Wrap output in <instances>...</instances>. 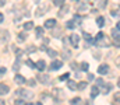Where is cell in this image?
<instances>
[{
  "label": "cell",
  "mask_w": 120,
  "mask_h": 105,
  "mask_svg": "<svg viewBox=\"0 0 120 105\" xmlns=\"http://www.w3.org/2000/svg\"><path fill=\"white\" fill-rule=\"evenodd\" d=\"M15 95L20 97V98H24V100H31V98L34 97V94L31 93L30 90H24V88L17 90V91H15Z\"/></svg>",
  "instance_id": "6da1fadb"
},
{
  "label": "cell",
  "mask_w": 120,
  "mask_h": 105,
  "mask_svg": "<svg viewBox=\"0 0 120 105\" xmlns=\"http://www.w3.org/2000/svg\"><path fill=\"white\" fill-rule=\"evenodd\" d=\"M94 43H95L96 46H99V48H108V46L110 45L109 39H106L105 36H103V38H101V39H98V41H95Z\"/></svg>",
  "instance_id": "7a4b0ae2"
},
{
  "label": "cell",
  "mask_w": 120,
  "mask_h": 105,
  "mask_svg": "<svg viewBox=\"0 0 120 105\" xmlns=\"http://www.w3.org/2000/svg\"><path fill=\"white\" fill-rule=\"evenodd\" d=\"M52 95L55 97V100H56V101H60V100H63V98H64V93H63V90H59V88H53Z\"/></svg>",
  "instance_id": "3957f363"
},
{
  "label": "cell",
  "mask_w": 120,
  "mask_h": 105,
  "mask_svg": "<svg viewBox=\"0 0 120 105\" xmlns=\"http://www.w3.org/2000/svg\"><path fill=\"white\" fill-rule=\"evenodd\" d=\"M36 80H38V81H41L42 84H49V83H50L49 76H48V74H42V73H39V74L36 76Z\"/></svg>",
  "instance_id": "277c9868"
},
{
  "label": "cell",
  "mask_w": 120,
  "mask_h": 105,
  "mask_svg": "<svg viewBox=\"0 0 120 105\" xmlns=\"http://www.w3.org/2000/svg\"><path fill=\"white\" fill-rule=\"evenodd\" d=\"M10 39V34H8V31L7 30H0V42H7Z\"/></svg>",
  "instance_id": "5b68a950"
},
{
  "label": "cell",
  "mask_w": 120,
  "mask_h": 105,
  "mask_svg": "<svg viewBox=\"0 0 120 105\" xmlns=\"http://www.w3.org/2000/svg\"><path fill=\"white\" fill-rule=\"evenodd\" d=\"M48 10H49V6H48V4H41L39 8L36 10V16H38V17H39V16H43Z\"/></svg>",
  "instance_id": "8992f818"
},
{
  "label": "cell",
  "mask_w": 120,
  "mask_h": 105,
  "mask_svg": "<svg viewBox=\"0 0 120 105\" xmlns=\"http://www.w3.org/2000/svg\"><path fill=\"white\" fill-rule=\"evenodd\" d=\"M56 27V20L55 18H52V20H46V23H45V28H48V30H53Z\"/></svg>",
  "instance_id": "52a82bcc"
},
{
  "label": "cell",
  "mask_w": 120,
  "mask_h": 105,
  "mask_svg": "<svg viewBox=\"0 0 120 105\" xmlns=\"http://www.w3.org/2000/svg\"><path fill=\"white\" fill-rule=\"evenodd\" d=\"M109 71V66H108V63H102L99 67H98V73L99 74H106Z\"/></svg>",
  "instance_id": "ba28073f"
},
{
  "label": "cell",
  "mask_w": 120,
  "mask_h": 105,
  "mask_svg": "<svg viewBox=\"0 0 120 105\" xmlns=\"http://www.w3.org/2000/svg\"><path fill=\"white\" fill-rule=\"evenodd\" d=\"M68 39L71 41V45H73L74 48H77V46H78V41H80V36H78L77 34H73L71 36H70V38H68Z\"/></svg>",
  "instance_id": "9c48e42d"
},
{
  "label": "cell",
  "mask_w": 120,
  "mask_h": 105,
  "mask_svg": "<svg viewBox=\"0 0 120 105\" xmlns=\"http://www.w3.org/2000/svg\"><path fill=\"white\" fill-rule=\"evenodd\" d=\"M35 67L39 70V71H43V70L46 69V62H45V60H38V62L35 63Z\"/></svg>",
  "instance_id": "30bf717a"
},
{
  "label": "cell",
  "mask_w": 120,
  "mask_h": 105,
  "mask_svg": "<svg viewBox=\"0 0 120 105\" xmlns=\"http://www.w3.org/2000/svg\"><path fill=\"white\" fill-rule=\"evenodd\" d=\"M61 66H63V62H60V60H53L52 65H50V70H57V69H60Z\"/></svg>",
  "instance_id": "8fae6325"
},
{
  "label": "cell",
  "mask_w": 120,
  "mask_h": 105,
  "mask_svg": "<svg viewBox=\"0 0 120 105\" xmlns=\"http://www.w3.org/2000/svg\"><path fill=\"white\" fill-rule=\"evenodd\" d=\"M8 91H10V87H8L7 84H3V83H1V84H0V95H6Z\"/></svg>",
  "instance_id": "7c38bea8"
},
{
  "label": "cell",
  "mask_w": 120,
  "mask_h": 105,
  "mask_svg": "<svg viewBox=\"0 0 120 105\" xmlns=\"http://www.w3.org/2000/svg\"><path fill=\"white\" fill-rule=\"evenodd\" d=\"M61 58H63V60H67V59H70V58H71V52H70L68 49H64V51L61 52Z\"/></svg>",
  "instance_id": "4fadbf2b"
},
{
  "label": "cell",
  "mask_w": 120,
  "mask_h": 105,
  "mask_svg": "<svg viewBox=\"0 0 120 105\" xmlns=\"http://www.w3.org/2000/svg\"><path fill=\"white\" fill-rule=\"evenodd\" d=\"M14 81H15L17 84H24V83H25V78H24L21 74H17V76L14 77Z\"/></svg>",
  "instance_id": "5bb4252c"
},
{
  "label": "cell",
  "mask_w": 120,
  "mask_h": 105,
  "mask_svg": "<svg viewBox=\"0 0 120 105\" xmlns=\"http://www.w3.org/2000/svg\"><path fill=\"white\" fill-rule=\"evenodd\" d=\"M98 94H99V88H98V86H94L92 90H91V97H92V98H96Z\"/></svg>",
  "instance_id": "9a60e30c"
},
{
  "label": "cell",
  "mask_w": 120,
  "mask_h": 105,
  "mask_svg": "<svg viewBox=\"0 0 120 105\" xmlns=\"http://www.w3.org/2000/svg\"><path fill=\"white\" fill-rule=\"evenodd\" d=\"M25 38H27V32H20V34L17 35L18 42H24V41H25Z\"/></svg>",
  "instance_id": "2e32d148"
},
{
  "label": "cell",
  "mask_w": 120,
  "mask_h": 105,
  "mask_svg": "<svg viewBox=\"0 0 120 105\" xmlns=\"http://www.w3.org/2000/svg\"><path fill=\"white\" fill-rule=\"evenodd\" d=\"M112 16H115V17H117L120 14V6H115V8H112Z\"/></svg>",
  "instance_id": "e0dca14e"
},
{
  "label": "cell",
  "mask_w": 120,
  "mask_h": 105,
  "mask_svg": "<svg viewBox=\"0 0 120 105\" xmlns=\"http://www.w3.org/2000/svg\"><path fill=\"white\" fill-rule=\"evenodd\" d=\"M66 27H67L68 30H74V28H75V23H74V20L67 21V23H66Z\"/></svg>",
  "instance_id": "ac0fdd59"
},
{
  "label": "cell",
  "mask_w": 120,
  "mask_h": 105,
  "mask_svg": "<svg viewBox=\"0 0 120 105\" xmlns=\"http://www.w3.org/2000/svg\"><path fill=\"white\" fill-rule=\"evenodd\" d=\"M32 28H34V23H32V21H28V23L24 24V30H25V31H30Z\"/></svg>",
  "instance_id": "d6986e66"
},
{
  "label": "cell",
  "mask_w": 120,
  "mask_h": 105,
  "mask_svg": "<svg viewBox=\"0 0 120 105\" xmlns=\"http://www.w3.org/2000/svg\"><path fill=\"white\" fill-rule=\"evenodd\" d=\"M67 86H68L70 90H75V88H77V84H75L73 80H68V81H67Z\"/></svg>",
  "instance_id": "ffe728a7"
},
{
  "label": "cell",
  "mask_w": 120,
  "mask_h": 105,
  "mask_svg": "<svg viewBox=\"0 0 120 105\" xmlns=\"http://www.w3.org/2000/svg\"><path fill=\"white\" fill-rule=\"evenodd\" d=\"M87 86H88V84H87L85 81H81V83H80V84L77 86V90H80V91H82V90H85V88H87Z\"/></svg>",
  "instance_id": "44dd1931"
},
{
  "label": "cell",
  "mask_w": 120,
  "mask_h": 105,
  "mask_svg": "<svg viewBox=\"0 0 120 105\" xmlns=\"http://www.w3.org/2000/svg\"><path fill=\"white\" fill-rule=\"evenodd\" d=\"M87 10H88V4L87 3H82V4L78 6V11H87Z\"/></svg>",
  "instance_id": "7402d4cb"
},
{
  "label": "cell",
  "mask_w": 120,
  "mask_h": 105,
  "mask_svg": "<svg viewBox=\"0 0 120 105\" xmlns=\"http://www.w3.org/2000/svg\"><path fill=\"white\" fill-rule=\"evenodd\" d=\"M96 24H98L99 27H103V25H105V20H103V17H98V18H96Z\"/></svg>",
  "instance_id": "603a6c76"
},
{
  "label": "cell",
  "mask_w": 120,
  "mask_h": 105,
  "mask_svg": "<svg viewBox=\"0 0 120 105\" xmlns=\"http://www.w3.org/2000/svg\"><path fill=\"white\" fill-rule=\"evenodd\" d=\"M48 55H49L50 58H56V56H57V52L53 51V49H48Z\"/></svg>",
  "instance_id": "cb8c5ba5"
},
{
  "label": "cell",
  "mask_w": 120,
  "mask_h": 105,
  "mask_svg": "<svg viewBox=\"0 0 120 105\" xmlns=\"http://www.w3.org/2000/svg\"><path fill=\"white\" fill-rule=\"evenodd\" d=\"M112 88H113V86H112V84H106V86H105V88H103V94H108Z\"/></svg>",
  "instance_id": "d4e9b609"
},
{
  "label": "cell",
  "mask_w": 120,
  "mask_h": 105,
  "mask_svg": "<svg viewBox=\"0 0 120 105\" xmlns=\"http://www.w3.org/2000/svg\"><path fill=\"white\" fill-rule=\"evenodd\" d=\"M84 38L87 39V43L90 45V43H92V38H91V35L88 34V32H84Z\"/></svg>",
  "instance_id": "484cf974"
},
{
  "label": "cell",
  "mask_w": 120,
  "mask_h": 105,
  "mask_svg": "<svg viewBox=\"0 0 120 105\" xmlns=\"http://www.w3.org/2000/svg\"><path fill=\"white\" fill-rule=\"evenodd\" d=\"M35 51H36V46H35V45H30V46L27 48V52H28V53H34Z\"/></svg>",
  "instance_id": "4316f807"
},
{
  "label": "cell",
  "mask_w": 120,
  "mask_h": 105,
  "mask_svg": "<svg viewBox=\"0 0 120 105\" xmlns=\"http://www.w3.org/2000/svg\"><path fill=\"white\" fill-rule=\"evenodd\" d=\"M67 11H68V7H67V6H64V8H60L59 16H60V17H61V16H64V14H66Z\"/></svg>",
  "instance_id": "83f0119b"
},
{
  "label": "cell",
  "mask_w": 120,
  "mask_h": 105,
  "mask_svg": "<svg viewBox=\"0 0 120 105\" xmlns=\"http://www.w3.org/2000/svg\"><path fill=\"white\" fill-rule=\"evenodd\" d=\"M61 32H63V30H60V28H56V30L52 32V35H53V36H60V34H61Z\"/></svg>",
  "instance_id": "f1b7e54d"
},
{
  "label": "cell",
  "mask_w": 120,
  "mask_h": 105,
  "mask_svg": "<svg viewBox=\"0 0 120 105\" xmlns=\"http://www.w3.org/2000/svg\"><path fill=\"white\" fill-rule=\"evenodd\" d=\"M68 77H70V73H64V74L60 76V80L61 81H66V80H68Z\"/></svg>",
  "instance_id": "f546056e"
},
{
  "label": "cell",
  "mask_w": 120,
  "mask_h": 105,
  "mask_svg": "<svg viewBox=\"0 0 120 105\" xmlns=\"http://www.w3.org/2000/svg\"><path fill=\"white\" fill-rule=\"evenodd\" d=\"M20 66H21V65H20V60L17 59V60H15V63H14V66H13V70H15V71H17V70L20 69Z\"/></svg>",
  "instance_id": "4dcf8cb0"
},
{
  "label": "cell",
  "mask_w": 120,
  "mask_h": 105,
  "mask_svg": "<svg viewBox=\"0 0 120 105\" xmlns=\"http://www.w3.org/2000/svg\"><path fill=\"white\" fill-rule=\"evenodd\" d=\"M81 21H82L81 16H74V23H77V24H81Z\"/></svg>",
  "instance_id": "1f68e13d"
},
{
  "label": "cell",
  "mask_w": 120,
  "mask_h": 105,
  "mask_svg": "<svg viewBox=\"0 0 120 105\" xmlns=\"http://www.w3.org/2000/svg\"><path fill=\"white\" fill-rule=\"evenodd\" d=\"M25 63H27V66H28V67H31V69H34V67H35V63H34V62H32L31 59H28V60L25 62Z\"/></svg>",
  "instance_id": "d6a6232c"
},
{
  "label": "cell",
  "mask_w": 120,
  "mask_h": 105,
  "mask_svg": "<svg viewBox=\"0 0 120 105\" xmlns=\"http://www.w3.org/2000/svg\"><path fill=\"white\" fill-rule=\"evenodd\" d=\"M42 34H43V28H42V27H38V28H36V35L41 36Z\"/></svg>",
  "instance_id": "836d02e7"
},
{
  "label": "cell",
  "mask_w": 120,
  "mask_h": 105,
  "mask_svg": "<svg viewBox=\"0 0 120 105\" xmlns=\"http://www.w3.org/2000/svg\"><path fill=\"white\" fill-rule=\"evenodd\" d=\"M70 102H71V105H77V104H80V98H78V97H77V98H73V100H71Z\"/></svg>",
  "instance_id": "e575fe53"
},
{
  "label": "cell",
  "mask_w": 120,
  "mask_h": 105,
  "mask_svg": "<svg viewBox=\"0 0 120 105\" xmlns=\"http://www.w3.org/2000/svg\"><path fill=\"white\" fill-rule=\"evenodd\" d=\"M108 4V0H101V3H99V7L101 8H105V6Z\"/></svg>",
  "instance_id": "d590c367"
},
{
  "label": "cell",
  "mask_w": 120,
  "mask_h": 105,
  "mask_svg": "<svg viewBox=\"0 0 120 105\" xmlns=\"http://www.w3.org/2000/svg\"><path fill=\"white\" fill-rule=\"evenodd\" d=\"M81 69H82V70H88V69H90V65H88L87 62H84V63L81 65Z\"/></svg>",
  "instance_id": "8d00e7d4"
},
{
  "label": "cell",
  "mask_w": 120,
  "mask_h": 105,
  "mask_svg": "<svg viewBox=\"0 0 120 105\" xmlns=\"http://www.w3.org/2000/svg\"><path fill=\"white\" fill-rule=\"evenodd\" d=\"M53 3H55V6H63L64 0H53Z\"/></svg>",
  "instance_id": "74e56055"
},
{
  "label": "cell",
  "mask_w": 120,
  "mask_h": 105,
  "mask_svg": "<svg viewBox=\"0 0 120 105\" xmlns=\"http://www.w3.org/2000/svg\"><path fill=\"white\" fill-rule=\"evenodd\" d=\"M115 102H120V93L115 94Z\"/></svg>",
  "instance_id": "f35d334b"
},
{
  "label": "cell",
  "mask_w": 120,
  "mask_h": 105,
  "mask_svg": "<svg viewBox=\"0 0 120 105\" xmlns=\"http://www.w3.org/2000/svg\"><path fill=\"white\" fill-rule=\"evenodd\" d=\"M113 45H115L116 48H120V39H115V41H113Z\"/></svg>",
  "instance_id": "ab89813d"
},
{
  "label": "cell",
  "mask_w": 120,
  "mask_h": 105,
  "mask_svg": "<svg viewBox=\"0 0 120 105\" xmlns=\"http://www.w3.org/2000/svg\"><path fill=\"white\" fill-rule=\"evenodd\" d=\"M6 71H7L6 67H0V77H1V76H4V74H6Z\"/></svg>",
  "instance_id": "60d3db41"
},
{
  "label": "cell",
  "mask_w": 120,
  "mask_h": 105,
  "mask_svg": "<svg viewBox=\"0 0 120 105\" xmlns=\"http://www.w3.org/2000/svg\"><path fill=\"white\" fill-rule=\"evenodd\" d=\"M105 36V34L103 32H99V34L96 35V38H95V41H98V39H101V38H103Z\"/></svg>",
  "instance_id": "b9f144b4"
},
{
  "label": "cell",
  "mask_w": 120,
  "mask_h": 105,
  "mask_svg": "<svg viewBox=\"0 0 120 105\" xmlns=\"http://www.w3.org/2000/svg\"><path fill=\"white\" fill-rule=\"evenodd\" d=\"M96 84H98V87L103 86V80H102V78H98V80H96Z\"/></svg>",
  "instance_id": "7bdbcfd3"
},
{
  "label": "cell",
  "mask_w": 120,
  "mask_h": 105,
  "mask_svg": "<svg viewBox=\"0 0 120 105\" xmlns=\"http://www.w3.org/2000/svg\"><path fill=\"white\" fill-rule=\"evenodd\" d=\"M35 83H36V81H35L34 78H31V80H28V84H30L31 87H34V86H35Z\"/></svg>",
  "instance_id": "ee69618b"
},
{
  "label": "cell",
  "mask_w": 120,
  "mask_h": 105,
  "mask_svg": "<svg viewBox=\"0 0 120 105\" xmlns=\"http://www.w3.org/2000/svg\"><path fill=\"white\" fill-rule=\"evenodd\" d=\"M21 53H22V51H21V49H15V55H17V56H20Z\"/></svg>",
  "instance_id": "f6af8a7d"
},
{
  "label": "cell",
  "mask_w": 120,
  "mask_h": 105,
  "mask_svg": "<svg viewBox=\"0 0 120 105\" xmlns=\"http://www.w3.org/2000/svg\"><path fill=\"white\" fill-rule=\"evenodd\" d=\"M94 78H95V77H94V74H88V80H90V81H92V80H94Z\"/></svg>",
  "instance_id": "bcb514c9"
},
{
  "label": "cell",
  "mask_w": 120,
  "mask_h": 105,
  "mask_svg": "<svg viewBox=\"0 0 120 105\" xmlns=\"http://www.w3.org/2000/svg\"><path fill=\"white\" fill-rule=\"evenodd\" d=\"M15 105H24V102H22L21 100H17V101H15Z\"/></svg>",
  "instance_id": "7dc6e473"
},
{
  "label": "cell",
  "mask_w": 120,
  "mask_h": 105,
  "mask_svg": "<svg viewBox=\"0 0 120 105\" xmlns=\"http://www.w3.org/2000/svg\"><path fill=\"white\" fill-rule=\"evenodd\" d=\"M70 67H71V69H77V65H75V63H71Z\"/></svg>",
  "instance_id": "c3c4849f"
},
{
  "label": "cell",
  "mask_w": 120,
  "mask_h": 105,
  "mask_svg": "<svg viewBox=\"0 0 120 105\" xmlns=\"http://www.w3.org/2000/svg\"><path fill=\"white\" fill-rule=\"evenodd\" d=\"M3 21H4V16L0 13V23H3Z\"/></svg>",
  "instance_id": "681fc988"
},
{
  "label": "cell",
  "mask_w": 120,
  "mask_h": 105,
  "mask_svg": "<svg viewBox=\"0 0 120 105\" xmlns=\"http://www.w3.org/2000/svg\"><path fill=\"white\" fill-rule=\"evenodd\" d=\"M6 4V0H0V7H3Z\"/></svg>",
  "instance_id": "f907efd6"
},
{
  "label": "cell",
  "mask_w": 120,
  "mask_h": 105,
  "mask_svg": "<svg viewBox=\"0 0 120 105\" xmlns=\"http://www.w3.org/2000/svg\"><path fill=\"white\" fill-rule=\"evenodd\" d=\"M112 34H113V36H117V30H113V32H112Z\"/></svg>",
  "instance_id": "816d5d0a"
},
{
  "label": "cell",
  "mask_w": 120,
  "mask_h": 105,
  "mask_svg": "<svg viewBox=\"0 0 120 105\" xmlns=\"http://www.w3.org/2000/svg\"><path fill=\"white\" fill-rule=\"evenodd\" d=\"M116 28H117V30H119V31H120V21H119V23H117V24H116Z\"/></svg>",
  "instance_id": "f5cc1de1"
},
{
  "label": "cell",
  "mask_w": 120,
  "mask_h": 105,
  "mask_svg": "<svg viewBox=\"0 0 120 105\" xmlns=\"http://www.w3.org/2000/svg\"><path fill=\"white\" fill-rule=\"evenodd\" d=\"M117 86H119V87H120V78H119V80H117Z\"/></svg>",
  "instance_id": "db71d44e"
},
{
  "label": "cell",
  "mask_w": 120,
  "mask_h": 105,
  "mask_svg": "<svg viewBox=\"0 0 120 105\" xmlns=\"http://www.w3.org/2000/svg\"><path fill=\"white\" fill-rule=\"evenodd\" d=\"M0 105H4V102H3V101H1V100H0Z\"/></svg>",
  "instance_id": "11a10c76"
},
{
  "label": "cell",
  "mask_w": 120,
  "mask_h": 105,
  "mask_svg": "<svg viewBox=\"0 0 120 105\" xmlns=\"http://www.w3.org/2000/svg\"><path fill=\"white\" fill-rule=\"evenodd\" d=\"M35 105H42V104H41V102H36V104H35Z\"/></svg>",
  "instance_id": "9f6ffc18"
},
{
  "label": "cell",
  "mask_w": 120,
  "mask_h": 105,
  "mask_svg": "<svg viewBox=\"0 0 120 105\" xmlns=\"http://www.w3.org/2000/svg\"><path fill=\"white\" fill-rule=\"evenodd\" d=\"M24 105H32V104H24Z\"/></svg>",
  "instance_id": "6f0895ef"
}]
</instances>
